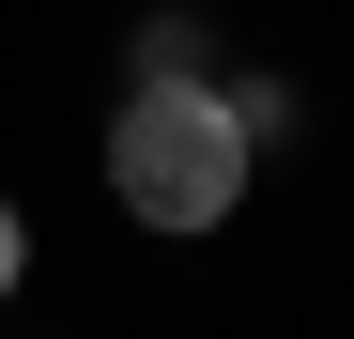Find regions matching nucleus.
Returning <instances> with one entry per match:
<instances>
[{
  "instance_id": "f257e3e1",
  "label": "nucleus",
  "mask_w": 354,
  "mask_h": 339,
  "mask_svg": "<svg viewBox=\"0 0 354 339\" xmlns=\"http://www.w3.org/2000/svg\"><path fill=\"white\" fill-rule=\"evenodd\" d=\"M108 201L139 232H231V201H247V108L201 93L185 62H154L139 108H108Z\"/></svg>"
},
{
  "instance_id": "f03ea898",
  "label": "nucleus",
  "mask_w": 354,
  "mask_h": 339,
  "mask_svg": "<svg viewBox=\"0 0 354 339\" xmlns=\"http://www.w3.org/2000/svg\"><path fill=\"white\" fill-rule=\"evenodd\" d=\"M16 262H31V232H16V201H0V293H16Z\"/></svg>"
}]
</instances>
